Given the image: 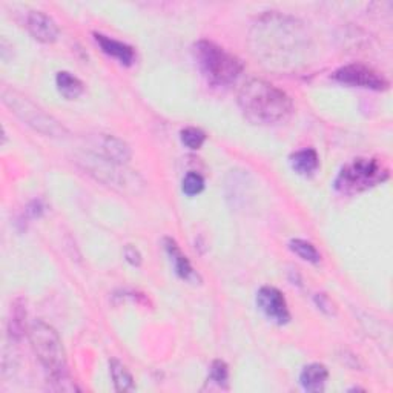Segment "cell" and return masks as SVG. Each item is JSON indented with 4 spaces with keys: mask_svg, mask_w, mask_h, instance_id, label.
<instances>
[{
    "mask_svg": "<svg viewBox=\"0 0 393 393\" xmlns=\"http://www.w3.org/2000/svg\"><path fill=\"white\" fill-rule=\"evenodd\" d=\"M180 136L181 142H183V145L189 149H200L206 140V134L198 128H186L181 131Z\"/></svg>",
    "mask_w": 393,
    "mask_h": 393,
    "instance_id": "cell-18",
    "label": "cell"
},
{
    "mask_svg": "<svg viewBox=\"0 0 393 393\" xmlns=\"http://www.w3.org/2000/svg\"><path fill=\"white\" fill-rule=\"evenodd\" d=\"M257 306L270 321L277 322V325H286L290 320L286 298L277 287H261L257 294Z\"/></svg>",
    "mask_w": 393,
    "mask_h": 393,
    "instance_id": "cell-7",
    "label": "cell"
},
{
    "mask_svg": "<svg viewBox=\"0 0 393 393\" xmlns=\"http://www.w3.org/2000/svg\"><path fill=\"white\" fill-rule=\"evenodd\" d=\"M29 341H31V346L39 361L42 362V366L49 374V378L58 384L57 389L63 392L76 390V384L68 378L63 342L60 340L56 329L37 320L29 326Z\"/></svg>",
    "mask_w": 393,
    "mask_h": 393,
    "instance_id": "cell-2",
    "label": "cell"
},
{
    "mask_svg": "<svg viewBox=\"0 0 393 393\" xmlns=\"http://www.w3.org/2000/svg\"><path fill=\"white\" fill-rule=\"evenodd\" d=\"M334 77L341 83L375 89V91H384L389 88L387 78L375 71L374 68L361 65V63H350L340 68L335 71Z\"/></svg>",
    "mask_w": 393,
    "mask_h": 393,
    "instance_id": "cell-6",
    "label": "cell"
},
{
    "mask_svg": "<svg viewBox=\"0 0 393 393\" xmlns=\"http://www.w3.org/2000/svg\"><path fill=\"white\" fill-rule=\"evenodd\" d=\"M205 189V180L197 173H189L183 180V193L186 195H197Z\"/></svg>",
    "mask_w": 393,
    "mask_h": 393,
    "instance_id": "cell-19",
    "label": "cell"
},
{
    "mask_svg": "<svg viewBox=\"0 0 393 393\" xmlns=\"http://www.w3.org/2000/svg\"><path fill=\"white\" fill-rule=\"evenodd\" d=\"M329 378V372L326 366L318 364V362H314V364H309L301 372V386L305 387L307 392H320L325 389L326 381Z\"/></svg>",
    "mask_w": 393,
    "mask_h": 393,
    "instance_id": "cell-11",
    "label": "cell"
},
{
    "mask_svg": "<svg viewBox=\"0 0 393 393\" xmlns=\"http://www.w3.org/2000/svg\"><path fill=\"white\" fill-rule=\"evenodd\" d=\"M4 103L13 109V113L24 120L26 125L34 128L39 133L49 137H62L66 134V129L57 120L45 113V109L37 106L28 97L22 96L14 89H4L2 93Z\"/></svg>",
    "mask_w": 393,
    "mask_h": 393,
    "instance_id": "cell-4",
    "label": "cell"
},
{
    "mask_svg": "<svg viewBox=\"0 0 393 393\" xmlns=\"http://www.w3.org/2000/svg\"><path fill=\"white\" fill-rule=\"evenodd\" d=\"M290 166L300 175H312L320 166L318 154L314 149H301L290 155Z\"/></svg>",
    "mask_w": 393,
    "mask_h": 393,
    "instance_id": "cell-12",
    "label": "cell"
},
{
    "mask_svg": "<svg viewBox=\"0 0 393 393\" xmlns=\"http://www.w3.org/2000/svg\"><path fill=\"white\" fill-rule=\"evenodd\" d=\"M229 378V369L225 361L215 359L210 367V379L217 382L218 386H225Z\"/></svg>",
    "mask_w": 393,
    "mask_h": 393,
    "instance_id": "cell-20",
    "label": "cell"
},
{
    "mask_svg": "<svg viewBox=\"0 0 393 393\" xmlns=\"http://www.w3.org/2000/svg\"><path fill=\"white\" fill-rule=\"evenodd\" d=\"M125 258L133 266H140V263H142V255H140V252L134 246H131V245H128L125 247Z\"/></svg>",
    "mask_w": 393,
    "mask_h": 393,
    "instance_id": "cell-21",
    "label": "cell"
},
{
    "mask_svg": "<svg viewBox=\"0 0 393 393\" xmlns=\"http://www.w3.org/2000/svg\"><path fill=\"white\" fill-rule=\"evenodd\" d=\"M238 106L249 122L265 126L285 122L294 109L283 89L261 78H252L240 89Z\"/></svg>",
    "mask_w": 393,
    "mask_h": 393,
    "instance_id": "cell-1",
    "label": "cell"
},
{
    "mask_svg": "<svg viewBox=\"0 0 393 393\" xmlns=\"http://www.w3.org/2000/svg\"><path fill=\"white\" fill-rule=\"evenodd\" d=\"M387 178V170L375 158H355L341 169L335 186L341 193H359Z\"/></svg>",
    "mask_w": 393,
    "mask_h": 393,
    "instance_id": "cell-5",
    "label": "cell"
},
{
    "mask_svg": "<svg viewBox=\"0 0 393 393\" xmlns=\"http://www.w3.org/2000/svg\"><path fill=\"white\" fill-rule=\"evenodd\" d=\"M165 246H166V250H168L170 260L174 261V267H175V272L180 278L188 280V281H193V280L198 278L195 270L193 269V266H190L189 260L183 254H181L180 247L177 246V243L173 238H166Z\"/></svg>",
    "mask_w": 393,
    "mask_h": 393,
    "instance_id": "cell-13",
    "label": "cell"
},
{
    "mask_svg": "<svg viewBox=\"0 0 393 393\" xmlns=\"http://www.w3.org/2000/svg\"><path fill=\"white\" fill-rule=\"evenodd\" d=\"M289 247L292 252H295L298 257H301L306 261H310V263H318L321 260V255L317 250V247L306 240H292L289 243Z\"/></svg>",
    "mask_w": 393,
    "mask_h": 393,
    "instance_id": "cell-17",
    "label": "cell"
},
{
    "mask_svg": "<svg viewBox=\"0 0 393 393\" xmlns=\"http://www.w3.org/2000/svg\"><path fill=\"white\" fill-rule=\"evenodd\" d=\"M111 377H113L114 386L117 392H129L134 389V378L129 374V370L117 359L109 361Z\"/></svg>",
    "mask_w": 393,
    "mask_h": 393,
    "instance_id": "cell-16",
    "label": "cell"
},
{
    "mask_svg": "<svg viewBox=\"0 0 393 393\" xmlns=\"http://www.w3.org/2000/svg\"><path fill=\"white\" fill-rule=\"evenodd\" d=\"M102 154L106 161H111L114 165H125L131 158V148L123 142L122 138L114 136H106L102 140Z\"/></svg>",
    "mask_w": 393,
    "mask_h": 393,
    "instance_id": "cell-10",
    "label": "cell"
},
{
    "mask_svg": "<svg viewBox=\"0 0 393 393\" xmlns=\"http://www.w3.org/2000/svg\"><path fill=\"white\" fill-rule=\"evenodd\" d=\"M194 56L200 71L214 85L233 83L243 71L238 57L209 40H200L194 45Z\"/></svg>",
    "mask_w": 393,
    "mask_h": 393,
    "instance_id": "cell-3",
    "label": "cell"
},
{
    "mask_svg": "<svg viewBox=\"0 0 393 393\" xmlns=\"http://www.w3.org/2000/svg\"><path fill=\"white\" fill-rule=\"evenodd\" d=\"M317 305L320 306L321 310L327 312V314H332L334 312V309H332V301L326 297V295H317Z\"/></svg>",
    "mask_w": 393,
    "mask_h": 393,
    "instance_id": "cell-22",
    "label": "cell"
},
{
    "mask_svg": "<svg viewBox=\"0 0 393 393\" xmlns=\"http://www.w3.org/2000/svg\"><path fill=\"white\" fill-rule=\"evenodd\" d=\"M94 39H96L97 45L102 48V51L105 54L117 58L118 62L123 63V65H133L134 63L136 53H134L133 46L120 42V40L111 39V37L103 36V34H98V33H94Z\"/></svg>",
    "mask_w": 393,
    "mask_h": 393,
    "instance_id": "cell-9",
    "label": "cell"
},
{
    "mask_svg": "<svg viewBox=\"0 0 393 393\" xmlns=\"http://www.w3.org/2000/svg\"><path fill=\"white\" fill-rule=\"evenodd\" d=\"M26 28L31 36L44 44H53L58 37V26L53 17L44 11H31L26 17Z\"/></svg>",
    "mask_w": 393,
    "mask_h": 393,
    "instance_id": "cell-8",
    "label": "cell"
},
{
    "mask_svg": "<svg viewBox=\"0 0 393 393\" xmlns=\"http://www.w3.org/2000/svg\"><path fill=\"white\" fill-rule=\"evenodd\" d=\"M11 307V317L8 321V335L13 340H20L26 329V309L22 300H16Z\"/></svg>",
    "mask_w": 393,
    "mask_h": 393,
    "instance_id": "cell-14",
    "label": "cell"
},
{
    "mask_svg": "<svg viewBox=\"0 0 393 393\" xmlns=\"http://www.w3.org/2000/svg\"><path fill=\"white\" fill-rule=\"evenodd\" d=\"M56 83H57L60 94H62L66 98H69V100L77 98L80 94L83 93V89H85L82 80L77 78L76 76H73L71 73H68V71L58 73L57 77H56Z\"/></svg>",
    "mask_w": 393,
    "mask_h": 393,
    "instance_id": "cell-15",
    "label": "cell"
}]
</instances>
